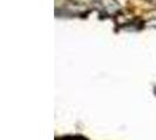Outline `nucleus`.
<instances>
[{"instance_id": "obj_1", "label": "nucleus", "mask_w": 156, "mask_h": 140, "mask_svg": "<svg viewBox=\"0 0 156 140\" xmlns=\"http://www.w3.org/2000/svg\"><path fill=\"white\" fill-rule=\"evenodd\" d=\"M155 92H156V90H155Z\"/></svg>"}]
</instances>
